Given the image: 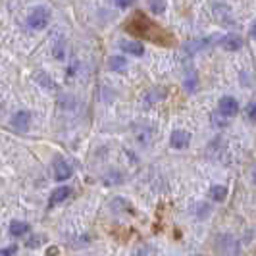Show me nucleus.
Listing matches in <instances>:
<instances>
[{
  "label": "nucleus",
  "mask_w": 256,
  "mask_h": 256,
  "mask_svg": "<svg viewBox=\"0 0 256 256\" xmlns=\"http://www.w3.org/2000/svg\"><path fill=\"white\" fill-rule=\"evenodd\" d=\"M48 22H50V12L46 8H42V6L33 8L31 14L27 16V26L31 29H44L48 26Z\"/></svg>",
  "instance_id": "f257e3e1"
},
{
  "label": "nucleus",
  "mask_w": 256,
  "mask_h": 256,
  "mask_svg": "<svg viewBox=\"0 0 256 256\" xmlns=\"http://www.w3.org/2000/svg\"><path fill=\"white\" fill-rule=\"evenodd\" d=\"M220 114L224 118H235L239 114V102L233 98V96H222L218 102Z\"/></svg>",
  "instance_id": "f03ea898"
},
{
  "label": "nucleus",
  "mask_w": 256,
  "mask_h": 256,
  "mask_svg": "<svg viewBox=\"0 0 256 256\" xmlns=\"http://www.w3.org/2000/svg\"><path fill=\"white\" fill-rule=\"evenodd\" d=\"M170 142H172V146L174 148H178V150H181V148H187L189 146V142H191V135L187 133V131H174L172 133V137H170Z\"/></svg>",
  "instance_id": "7ed1b4c3"
},
{
  "label": "nucleus",
  "mask_w": 256,
  "mask_h": 256,
  "mask_svg": "<svg viewBox=\"0 0 256 256\" xmlns=\"http://www.w3.org/2000/svg\"><path fill=\"white\" fill-rule=\"evenodd\" d=\"M220 46L231 52L241 50V48H243V38L237 37V35H226V37L220 38Z\"/></svg>",
  "instance_id": "20e7f679"
},
{
  "label": "nucleus",
  "mask_w": 256,
  "mask_h": 256,
  "mask_svg": "<svg viewBox=\"0 0 256 256\" xmlns=\"http://www.w3.org/2000/svg\"><path fill=\"white\" fill-rule=\"evenodd\" d=\"M29 124H31V114L27 110H20L12 116V126L18 131H26L29 128Z\"/></svg>",
  "instance_id": "39448f33"
},
{
  "label": "nucleus",
  "mask_w": 256,
  "mask_h": 256,
  "mask_svg": "<svg viewBox=\"0 0 256 256\" xmlns=\"http://www.w3.org/2000/svg\"><path fill=\"white\" fill-rule=\"evenodd\" d=\"M72 174H74V170H72V166H70L68 162H64V160H60V162L56 164V168H54V178H56V181L70 180Z\"/></svg>",
  "instance_id": "423d86ee"
},
{
  "label": "nucleus",
  "mask_w": 256,
  "mask_h": 256,
  "mask_svg": "<svg viewBox=\"0 0 256 256\" xmlns=\"http://www.w3.org/2000/svg\"><path fill=\"white\" fill-rule=\"evenodd\" d=\"M72 196V189L68 187V185H62V187H58V189H54L50 194V204H58V202H64L66 198H70Z\"/></svg>",
  "instance_id": "0eeeda50"
},
{
  "label": "nucleus",
  "mask_w": 256,
  "mask_h": 256,
  "mask_svg": "<svg viewBox=\"0 0 256 256\" xmlns=\"http://www.w3.org/2000/svg\"><path fill=\"white\" fill-rule=\"evenodd\" d=\"M122 48L129 52V54H133V56H142L144 54V46H142L141 42H137V40H124Z\"/></svg>",
  "instance_id": "6e6552de"
},
{
  "label": "nucleus",
  "mask_w": 256,
  "mask_h": 256,
  "mask_svg": "<svg viewBox=\"0 0 256 256\" xmlns=\"http://www.w3.org/2000/svg\"><path fill=\"white\" fill-rule=\"evenodd\" d=\"M210 196H212V200H216V202L226 200V198H228V187H224V185H212Z\"/></svg>",
  "instance_id": "1a4fd4ad"
},
{
  "label": "nucleus",
  "mask_w": 256,
  "mask_h": 256,
  "mask_svg": "<svg viewBox=\"0 0 256 256\" xmlns=\"http://www.w3.org/2000/svg\"><path fill=\"white\" fill-rule=\"evenodd\" d=\"M27 231H29V224H26V222H12L10 224V233H12L14 237L26 235Z\"/></svg>",
  "instance_id": "9d476101"
},
{
  "label": "nucleus",
  "mask_w": 256,
  "mask_h": 256,
  "mask_svg": "<svg viewBox=\"0 0 256 256\" xmlns=\"http://www.w3.org/2000/svg\"><path fill=\"white\" fill-rule=\"evenodd\" d=\"M110 68H112L114 72H124V70L128 68V60H126L124 56H112V58H110Z\"/></svg>",
  "instance_id": "9b49d317"
},
{
  "label": "nucleus",
  "mask_w": 256,
  "mask_h": 256,
  "mask_svg": "<svg viewBox=\"0 0 256 256\" xmlns=\"http://www.w3.org/2000/svg\"><path fill=\"white\" fill-rule=\"evenodd\" d=\"M192 216L194 218H198V220H204V218H208V214H210V206L208 204H204V202H198V204L192 208Z\"/></svg>",
  "instance_id": "f8f14e48"
},
{
  "label": "nucleus",
  "mask_w": 256,
  "mask_h": 256,
  "mask_svg": "<svg viewBox=\"0 0 256 256\" xmlns=\"http://www.w3.org/2000/svg\"><path fill=\"white\" fill-rule=\"evenodd\" d=\"M148 8L152 14H164L166 12V0H148Z\"/></svg>",
  "instance_id": "ddd939ff"
},
{
  "label": "nucleus",
  "mask_w": 256,
  "mask_h": 256,
  "mask_svg": "<svg viewBox=\"0 0 256 256\" xmlns=\"http://www.w3.org/2000/svg\"><path fill=\"white\" fill-rule=\"evenodd\" d=\"M37 79H38V83H40V85H46L48 89H54V83L48 79V76H46V74H37Z\"/></svg>",
  "instance_id": "4468645a"
},
{
  "label": "nucleus",
  "mask_w": 256,
  "mask_h": 256,
  "mask_svg": "<svg viewBox=\"0 0 256 256\" xmlns=\"http://www.w3.org/2000/svg\"><path fill=\"white\" fill-rule=\"evenodd\" d=\"M133 2H135V0H114V4L118 8H129Z\"/></svg>",
  "instance_id": "2eb2a0df"
},
{
  "label": "nucleus",
  "mask_w": 256,
  "mask_h": 256,
  "mask_svg": "<svg viewBox=\"0 0 256 256\" xmlns=\"http://www.w3.org/2000/svg\"><path fill=\"white\" fill-rule=\"evenodd\" d=\"M248 118H250L252 122H256V102H252L248 106Z\"/></svg>",
  "instance_id": "dca6fc26"
},
{
  "label": "nucleus",
  "mask_w": 256,
  "mask_h": 256,
  "mask_svg": "<svg viewBox=\"0 0 256 256\" xmlns=\"http://www.w3.org/2000/svg\"><path fill=\"white\" fill-rule=\"evenodd\" d=\"M212 120H214V124H216V126H218V128H226V126H228V122H222V120H220L218 116H214V118H212Z\"/></svg>",
  "instance_id": "f3484780"
},
{
  "label": "nucleus",
  "mask_w": 256,
  "mask_h": 256,
  "mask_svg": "<svg viewBox=\"0 0 256 256\" xmlns=\"http://www.w3.org/2000/svg\"><path fill=\"white\" fill-rule=\"evenodd\" d=\"M18 248L16 246H10V248H4V250H0V254H14Z\"/></svg>",
  "instance_id": "a211bd4d"
},
{
  "label": "nucleus",
  "mask_w": 256,
  "mask_h": 256,
  "mask_svg": "<svg viewBox=\"0 0 256 256\" xmlns=\"http://www.w3.org/2000/svg\"><path fill=\"white\" fill-rule=\"evenodd\" d=\"M250 37L256 38V22L252 24V26H250Z\"/></svg>",
  "instance_id": "6ab92c4d"
},
{
  "label": "nucleus",
  "mask_w": 256,
  "mask_h": 256,
  "mask_svg": "<svg viewBox=\"0 0 256 256\" xmlns=\"http://www.w3.org/2000/svg\"><path fill=\"white\" fill-rule=\"evenodd\" d=\"M252 180L256 181V170H254V172H252Z\"/></svg>",
  "instance_id": "aec40b11"
}]
</instances>
